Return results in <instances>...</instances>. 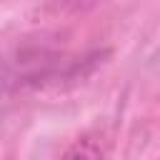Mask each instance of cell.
Masks as SVG:
<instances>
[{
	"label": "cell",
	"mask_w": 160,
	"mask_h": 160,
	"mask_svg": "<svg viewBox=\"0 0 160 160\" xmlns=\"http://www.w3.org/2000/svg\"><path fill=\"white\" fill-rule=\"evenodd\" d=\"M60 160H102V155L92 140H78L65 150V155Z\"/></svg>",
	"instance_id": "obj_1"
}]
</instances>
